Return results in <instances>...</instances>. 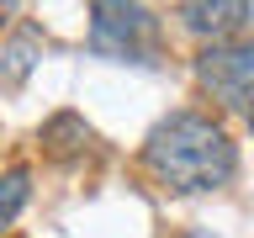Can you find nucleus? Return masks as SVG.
<instances>
[{
  "instance_id": "nucleus-1",
  "label": "nucleus",
  "mask_w": 254,
  "mask_h": 238,
  "mask_svg": "<svg viewBox=\"0 0 254 238\" xmlns=\"http://www.w3.org/2000/svg\"><path fill=\"white\" fill-rule=\"evenodd\" d=\"M143 159L164 190H180V196H201V190H222L238 170V154L228 132H222L212 117H196V111H175L170 122H159L143 143Z\"/></svg>"
},
{
  "instance_id": "nucleus-2",
  "label": "nucleus",
  "mask_w": 254,
  "mask_h": 238,
  "mask_svg": "<svg viewBox=\"0 0 254 238\" xmlns=\"http://www.w3.org/2000/svg\"><path fill=\"white\" fill-rule=\"evenodd\" d=\"M90 48L117 63H159V16L143 0H90Z\"/></svg>"
},
{
  "instance_id": "nucleus-3",
  "label": "nucleus",
  "mask_w": 254,
  "mask_h": 238,
  "mask_svg": "<svg viewBox=\"0 0 254 238\" xmlns=\"http://www.w3.org/2000/svg\"><path fill=\"white\" fill-rule=\"evenodd\" d=\"M196 79L212 90V101L244 111L249 127H254V48H244V43H212L201 59H196Z\"/></svg>"
},
{
  "instance_id": "nucleus-4",
  "label": "nucleus",
  "mask_w": 254,
  "mask_h": 238,
  "mask_svg": "<svg viewBox=\"0 0 254 238\" xmlns=\"http://www.w3.org/2000/svg\"><path fill=\"white\" fill-rule=\"evenodd\" d=\"M180 21H186L196 37L233 43L238 32L254 27V0H180Z\"/></svg>"
},
{
  "instance_id": "nucleus-5",
  "label": "nucleus",
  "mask_w": 254,
  "mask_h": 238,
  "mask_svg": "<svg viewBox=\"0 0 254 238\" xmlns=\"http://www.w3.org/2000/svg\"><path fill=\"white\" fill-rule=\"evenodd\" d=\"M43 148H48V159H74V154L90 148V127L79 122L74 111H59V117L43 127Z\"/></svg>"
},
{
  "instance_id": "nucleus-6",
  "label": "nucleus",
  "mask_w": 254,
  "mask_h": 238,
  "mask_svg": "<svg viewBox=\"0 0 254 238\" xmlns=\"http://www.w3.org/2000/svg\"><path fill=\"white\" fill-rule=\"evenodd\" d=\"M32 53H43V37H37V32H21L11 48H0V79H5V85H21L27 69L37 63Z\"/></svg>"
},
{
  "instance_id": "nucleus-7",
  "label": "nucleus",
  "mask_w": 254,
  "mask_h": 238,
  "mask_svg": "<svg viewBox=\"0 0 254 238\" xmlns=\"http://www.w3.org/2000/svg\"><path fill=\"white\" fill-rule=\"evenodd\" d=\"M32 201V170H11L0 180V233L16 222V212Z\"/></svg>"
},
{
  "instance_id": "nucleus-8",
  "label": "nucleus",
  "mask_w": 254,
  "mask_h": 238,
  "mask_svg": "<svg viewBox=\"0 0 254 238\" xmlns=\"http://www.w3.org/2000/svg\"><path fill=\"white\" fill-rule=\"evenodd\" d=\"M11 16H16V0H0V27H5Z\"/></svg>"
},
{
  "instance_id": "nucleus-9",
  "label": "nucleus",
  "mask_w": 254,
  "mask_h": 238,
  "mask_svg": "<svg viewBox=\"0 0 254 238\" xmlns=\"http://www.w3.org/2000/svg\"><path fill=\"white\" fill-rule=\"evenodd\" d=\"M190 238H212V233H190Z\"/></svg>"
}]
</instances>
